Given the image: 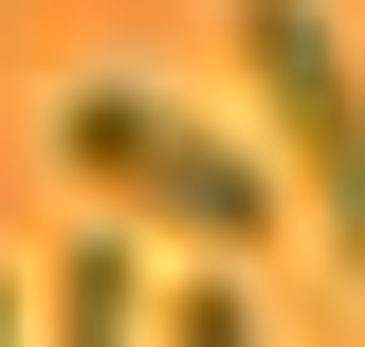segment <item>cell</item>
I'll return each instance as SVG.
<instances>
[{
	"mask_svg": "<svg viewBox=\"0 0 365 347\" xmlns=\"http://www.w3.org/2000/svg\"><path fill=\"white\" fill-rule=\"evenodd\" d=\"M55 165H73V201L146 219V238H182V256H256V238H274V165L220 129V110L146 91V74L55 91Z\"/></svg>",
	"mask_w": 365,
	"mask_h": 347,
	"instance_id": "6da1fadb",
	"label": "cell"
},
{
	"mask_svg": "<svg viewBox=\"0 0 365 347\" xmlns=\"http://www.w3.org/2000/svg\"><path fill=\"white\" fill-rule=\"evenodd\" d=\"M237 55H256V110L292 146V183L329 201V238L365 274V55L329 37V0H237Z\"/></svg>",
	"mask_w": 365,
	"mask_h": 347,
	"instance_id": "7a4b0ae2",
	"label": "cell"
},
{
	"mask_svg": "<svg viewBox=\"0 0 365 347\" xmlns=\"http://www.w3.org/2000/svg\"><path fill=\"white\" fill-rule=\"evenodd\" d=\"M237 274H256V256H201V274L165 293V329H182V347H256V293H237Z\"/></svg>",
	"mask_w": 365,
	"mask_h": 347,
	"instance_id": "277c9868",
	"label": "cell"
},
{
	"mask_svg": "<svg viewBox=\"0 0 365 347\" xmlns=\"http://www.w3.org/2000/svg\"><path fill=\"white\" fill-rule=\"evenodd\" d=\"M0 329H19V274H0Z\"/></svg>",
	"mask_w": 365,
	"mask_h": 347,
	"instance_id": "5b68a950",
	"label": "cell"
},
{
	"mask_svg": "<svg viewBox=\"0 0 365 347\" xmlns=\"http://www.w3.org/2000/svg\"><path fill=\"white\" fill-rule=\"evenodd\" d=\"M37 311H55L73 347H110V329H146V256H128V219H110V201H91L73 238H55V274H37Z\"/></svg>",
	"mask_w": 365,
	"mask_h": 347,
	"instance_id": "3957f363",
	"label": "cell"
}]
</instances>
